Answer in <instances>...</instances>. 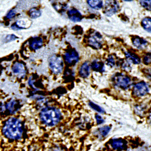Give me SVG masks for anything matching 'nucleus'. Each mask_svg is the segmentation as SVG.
<instances>
[{"label": "nucleus", "instance_id": "nucleus-21", "mask_svg": "<svg viewBox=\"0 0 151 151\" xmlns=\"http://www.w3.org/2000/svg\"><path fill=\"white\" fill-rule=\"evenodd\" d=\"M29 15L32 18H37L41 16V13L39 10H37L35 9H32L30 10Z\"/></svg>", "mask_w": 151, "mask_h": 151}, {"label": "nucleus", "instance_id": "nucleus-5", "mask_svg": "<svg viewBox=\"0 0 151 151\" xmlns=\"http://www.w3.org/2000/svg\"><path fill=\"white\" fill-rule=\"evenodd\" d=\"M149 92V87L145 82L136 83L133 88V94L136 97H143Z\"/></svg>", "mask_w": 151, "mask_h": 151}, {"label": "nucleus", "instance_id": "nucleus-25", "mask_svg": "<svg viewBox=\"0 0 151 151\" xmlns=\"http://www.w3.org/2000/svg\"><path fill=\"white\" fill-rule=\"evenodd\" d=\"M106 64L108 66L111 67H113L116 64L115 59H114V57H113L112 55H110L107 58V59L106 60Z\"/></svg>", "mask_w": 151, "mask_h": 151}, {"label": "nucleus", "instance_id": "nucleus-18", "mask_svg": "<svg viewBox=\"0 0 151 151\" xmlns=\"http://www.w3.org/2000/svg\"><path fill=\"white\" fill-rule=\"evenodd\" d=\"M142 26L146 31L151 33V18H145L142 21Z\"/></svg>", "mask_w": 151, "mask_h": 151}, {"label": "nucleus", "instance_id": "nucleus-8", "mask_svg": "<svg viewBox=\"0 0 151 151\" xmlns=\"http://www.w3.org/2000/svg\"><path fill=\"white\" fill-rule=\"evenodd\" d=\"M88 41L91 47L96 49H99L102 47V36L99 33L96 32L88 37Z\"/></svg>", "mask_w": 151, "mask_h": 151}, {"label": "nucleus", "instance_id": "nucleus-31", "mask_svg": "<svg viewBox=\"0 0 151 151\" xmlns=\"http://www.w3.org/2000/svg\"><path fill=\"white\" fill-rule=\"evenodd\" d=\"M50 151H62L60 147H52L51 149L50 150Z\"/></svg>", "mask_w": 151, "mask_h": 151}, {"label": "nucleus", "instance_id": "nucleus-29", "mask_svg": "<svg viewBox=\"0 0 151 151\" xmlns=\"http://www.w3.org/2000/svg\"><path fill=\"white\" fill-rule=\"evenodd\" d=\"M17 38V37L15 35H8V36L6 37V41H11L15 40Z\"/></svg>", "mask_w": 151, "mask_h": 151}, {"label": "nucleus", "instance_id": "nucleus-1", "mask_svg": "<svg viewBox=\"0 0 151 151\" xmlns=\"http://www.w3.org/2000/svg\"><path fill=\"white\" fill-rule=\"evenodd\" d=\"M3 132L4 135L12 140H18L22 137L23 129L21 122L16 118H10L6 122Z\"/></svg>", "mask_w": 151, "mask_h": 151}, {"label": "nucleus", "instance_id": "nucleus-26", "mask_svg": "<svg viewBox=\"0 0 151 151\" xmlns=\"http://www.w3.org/2000/svg\"><path fill=\"white\" fill-rule=\"evenodd\" d=\"M143 62L146 65L151 64V53L146 54L143 58Z\"/></svg>", "mask_w": 151, "mask_h": 151}, {"label": "nucleus", "instance_id": "nucleus-6", "mask_svg": "<svg viewBox=\"0 0 151 151\" xmlns=\"http://www.w3.org/2000/svg\"><path fill=\"white\" fill-rule=\"evenodd\" d=\"M64 58L67 64L70 66L76 64L79 60L78 53L74 49L69 50L68 51L66 52Z\"/></svg>", "mask_w": 151, "mask_h": 151}, {"label": "nucleus", "instance_id": "nucleus-27", "mask_svg": "<svg viewBox=\"0 0 151 151\" xmlns=\"http://www.w3.org/2000/svg\"><path fill=\"white\" fill-rule=\"evenodd\" d=\"M95 117H96V119L97 123L98 124H102V123L105 122L104 119L101 116H99V114H96V115L95 116Z\"/></svg>", "mask_w": 151, "mask_h": 151}, {"label": "nucleus", "instance_id": "nucleus-24", "mask_svg": "<svg viewBox=\"0 0 151 151\" xmlns=\"http://www.w3.org/2000/svg\"><path fill=\"white\" fill-rule=\"evenodd\" d=\"M140 4L143 8H145L148 10H151V0L140 1Z\"/></svg>", "mask_w": 151, "mask_h": 151}, {"label": "nucleus", "instance_id": "nucleus-7", "mask_svg": "<svg viewBox=\"0 0 151 151\" xmlns=\"http://www.w3.org/2000/svg\"><path fill=\"white\" fill-rule=\"evenodd\" d=\"M119 10V4L117 1H106L104 12L106 16H112L116 14Z\"/></svg>", "mask_w": 151, "mask_h": 151}, {"label": "nucleus", "instance_id": "nucleus-9", "mask_svg": "<svg viewBox=\"0 0 151 151\" xmlns=\"http://www.w3.org/2000/svg\"><path fill=\"white\" fill-rule=\"evenodd\" d=\"M67 14L69 19L73 22H80L83 18L81 12L74 8L70 9Z\"/></svg>", "mask_w": 151, "mask_h": 151}, {"label": "nucleus", "instance_id": "nucleus-4", "mask_svg": "<svg viewBox=\"0 0 151 151\" xmlns=\"http://www.w3.org/2000/svg\"><path fill=\"white\" fill-rule=\"evenodd\" d=\"M48 64L50 69L55 74H59L62 73L64 68V62L59 56L53 55L49 59Z\"/></svg>", "mask_w": 151, "mask_h": 151}, {"label": "nucleus", "instance_id": "nucleus-33", "mask_svg": "<svg viewBox=\"0 0 151 151\" xmlns=\"http://www.w3.org/2000/svg\"><path fill=\"white\" fill-rule=\"evenodd\" d=\"M127 151H129V150H127Z\"/></svg>", "mask_w": 151, "mask_h": 151}, {"label": "nucleus", "instance_id": "nucleus-16", "mask_svg": "<svg viewBox=\"0 0 151 151\" xmlns=\"http://www.w3.org/2000/svg\"><path fill=\"white\" fill-rule=\"evenodd\" d=\"M111 146L115 149H123L125 146V142L122 139H114L112 140Z\"/></svg>", "mask_w": 151, "mask_h": 151}, {"label": "nucleus", "instance_id": "nucleus-11", "mask_svg": "<svg viewBox=\"0 0 151 151\" xmlns=\"http://www.w3.org/2000/svg\"><path fill=\"white\" fill-rule=\"evenodd\" d=\"M91 68L93 71L103 73L105 71V65L103 62L98 60H94L92 62L91 64Z\"/></svg>", "mask_w": 151, "mask_h": 151}, {"label": "nucleus", "instance_id": "nucleus-10", "mask_svg": "<svg viewBox=\"0 0 151 151\" xmlns=\"http://www.w3.org/2000/svg\"><path fill=\"white\" fill-rule=\"evenodd\" d=\"M90 73V65L88 62H85L81 65L79 71V74L81 77L83 78H86L89 76Z\"/></svg>", "mask_w": 151, "mask_h": 151}, {"label": "nucleus", "instance_id": "nucleus-17", "mask_svg": "<svg viewBox=\"0 0 151 151\" xmlns=\"http://www.w3.org/2000/svg\"><path fill=\"white\" fill-rule=\"evenodd\" d=\"M88 4L91 8L96 10H99L102 9L103 7V1H99V0H91V1H87Z\"/></svg>", "mask_w": 151, "mask_h": 151}, {"label": "nucleus", "instance_id": "nucleus-19", "mask_svg": "<svg viewBox=\"0 0 151 151\" xmlns=\"http://www.w3.org/2000/svg\"><path fill=\"white\" fill-rule=\"evenodd\" d=\"M18 104L16 100H12L11 102H10V103L7 105V109H9L10 112L14 113L18 110Z\"/></svg>", "mask_w": 151, "mask_h": 151}, {"label": "nucleus", "instance_id": "nucleus-12", "mask_svg": "<svg viewBox=\"0 0 151 151\" xmlns=\"http://www.w3.org/2000/svg\"><path fill=\"white\" fill-rule=\"evenodd\" d=\"M132 43L138 49H142L145 48L147 44V42L146 40L138 36H135L134 37L132 40Z\"/></svg>", "mask_w": 151, "mask_h": 151}, {"label": "nucleus", "instance_id": "nucleus-28", "mask_svg": "<svg viewBox=\"0 0 151 151\" xmlns=\"http://www.w3.org/2000/svg\"><path fill=\"white\" fill-rule=\"evenodd\" d=\"M15 15H16L15 11L14 10H11L9 12V13L7 14L6 17H7V18H8V19H12V18H13L15 16Z\"/></svg>", "mask_w": 151, "mask_h": 151}, {"label": "nucleus", "instance_id": "nucleus-13", "mask_svg": "<svg viewBox=\"0 0 151 151\" xmlns=\"http://www.w3.org/2000/svg\"><path fill=\"white\" fill-rule=\"evenodd\" d=\"M12 70H13V72L15 74L21 76H24L25 73H26V70H25L24 65L20 62H16L13 67H12Z\"/></svg>", "mask_w": 151, "mask_h": 151}, {"label": "nucleus", "instance_id": "nucleus-15", "mask_svg": "<svg viewBox=\"0 0 151 151\" xmlns=\"http://www.w3.org/2000/svg\"><path fill=\"white\" fill-rule=\"evenodd\" d=\"M43 45V40L41 37H35L30 42V46L33 50H37L40 48Z\"/></svg>", "mask_w": 151, "mask_h": 151}, {"label": "nucleus", "instance_id": "nucleus-14", "mask_svg": "<svg viewBox=\"0 0 151 151\" xmlns=\"http://www.w3.org/2000/svg\"><path fill=\"white\" fill-rule=\"evenodd\" d=\"M125 56L130 62H132L134 64H139L141 62L140 58L137 55H136L132 53H131L129 52H126Z\"/></svg>", "mask_w": 151, "mask_h": 151}, {"label": "nucleus", "instance_id": "nucleus-2", "mask_svg": "<svg viewBox=\"0 0 151 151\" xmlns=\"http://www.w3.org/2000/svg\"><path fill=\"white\" fill-rule=\"evenodd\" d=\"M42 122L48 127L56 125L61 119L60 111L53 107H46L42 109L40 113Z\"/></svg>", "mask_w": 151, "mask_h": 151}, {"label": "nucleus", "instance_id": "nucleus-3", "mask_svg": "<svg viewBox=\"0 0 151 151\" xmlns=\"http://www.w3.org/2000/svg\"><path fill=\"white\" fill-rule=\"evenodd\" d=\"M114 85L123 90H128L131 86V78L127 75L122 73H117L112 78Z\"/></svg>", "mask_w": 151, "mask_h": 151}, {"label": "nucleus", "instance_id": "nucleus-30", "mask_svg": "<svg viewBox=\"0 0 151 151\" xmlns=\"http://www.w3.org/2000/svg\"><path fill=\"white\" fill-rule=\"evenodd\" d=\"M145 74H147V77L149 78V79H151V69H147V70H145Z\"/></svg>", "mask_w": 151, "mask_h": 151}, {"label": "nucleus", "instance_id": "nucleus-20", "mask_svg": "<svg viewBox=\"0 0 151 151\" xmlns=\"http://www.w3.org/2000/svg\"><path fill=\"white\" fill-rule=\"evenodd\" d=\"M111 128L110 127H109V126H105V127H103L102 128H99V133L100 136L102 137H105L109 132V131H111Z\"/></svg>", "mask_w": 151, "mask_h": 151}, {"label": "nucleus", "instance_id": "nucleus-23", "mask_svg": "<svg viewBox=\"0 0 151 151\" xmlns=\"http://www.w3.org/2000/svg\"><path fill=\"white\" fill-rule=\"evenodd\" d=\"M122 68L123 70L127 71H129L131 70V62L129 60H124L122 63Z\"/></svg>", "mask_w": 151, "mask_h": 151}, {"label": "nucleus", "instance_id": "nucleus-32", "mask_svg": "<svg viewBox=\"0 0 151 151\" xmlns=\"http://www.w3.org/2000/svg\"><path fill=\"white\" fill-rule=\"evenodd\" d=\"M148 120L149 123L151 124V112L149 113V117H148Z\"/></svg>", "mask_w": 151, "mask_h": 151}, {"label": "nucleus", "instance_id": "nucleus-22", "mask_svg": "<svg viewBox=\"0 0 151 151\" xmlns=\"http://www.w3.org/2000/svg\"><path fill=\"white\" fill-rule=\"evenodd\" d=\"M89 105L90 106L91 108H92L93 109H94L95 111H97L98 112L102 113V114H104V113H105V111L104 110V109L102 108H101L100 106L96 105V104H94V103H93L92 102H89Z\"/></svg>", "mask_w": 151, "mask_h": 151}]
</instances>
